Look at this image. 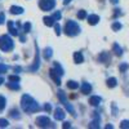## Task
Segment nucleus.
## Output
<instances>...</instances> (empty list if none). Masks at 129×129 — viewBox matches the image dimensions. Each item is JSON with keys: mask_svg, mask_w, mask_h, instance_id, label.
Instances as JSON below:
<instances>
[{"mask_svg": "<svg viewBox=\"0 0 129 129\" xmlns=\"http://www.w3.org/2000/svg\"><path fill=\"white\" fill-rule=\"evenodd\" d=\"M64 32H66L69 36H76L80 32V27L76 22H74V21H67L66 26H64Z\"/></svg>", "mask_w": 129, "mask_h": 129, "instance_id": "f03ea898", "label": "nucleus"}, {"mask_svg": "<svg viewBox=\"0 0 129 129\" xmlns=\"http://www.w3.org/2000/svg\"><path fill=\"white\" fill-rule=\"evenodd\" d=\"M98 21H100V17L97 16V14H92V16H89L88 17V22H89V25H97L98 23Z\"/></svg>", "mask_w": 129, "mask_h": 129, "instance_id": "4468645a", "label": "nucleus"}, {"mask_svg": "<svg viewBox=\"0 0 129 129\" xmlns=\"http://www.w3.org/2000/svg\"><path fill=\"white\" fill-rule=\"evenodd\" d=\"M100 61H101V62L109 61V56H107V53H102V54L100 56Z\"/></svg>", "mask_w": 129, "mask_h": 129, "instance_id": "a878e982", "label": "nucleus"}, {"mask_svg": "<svg viewBox=\"0 0 129 129\" xmlns=\"http://www.w3.org/2000/svg\"><path fill=\"white\" fill-rule=\"evenodd\" d=\"M10 116L12 117H14V119H19V115H18V111L17 110H10Z\"/></svg>", "mask_w": 129, "mask_h": 129, "instance_id": "cd10ccee", "label": "nucleus"}, {"mask_svg": "<svg viewBox=\"0 0 129 129\" xmlns=\"http://www.w3.org/2000/svg\"><path fill=\"white\" fill-rule=\"evenodd\" d=\"M128 67H129V66H128L126 63H123L121 66H120V71H121V72H124V71H125V70H126Z\"/></svg>", "mask_w": 129, "mask_h": 129, "instance_id": "e433bc0d", "label": "nucleus"}, {"mask_svg": "<svg viewBox=\"0 0 129 129\" xmlns=\"http://www.w3.org/2000/svg\"><path fill=\"white\" fill-rule=\"evenodd\" d=\"M101 102H102V100H101V97H98V95H94V97H90L89 98V103L92 106H98Z\"/></svg>", "mask_w": 129, "mask_h": 129, "instance_id": "1a4fd4ad", "label": "nucleus"}, {"mask_svg": "<svg viewBox=\"0 0 129 129\" xmlns=\"http://www.w3.org/2000/svg\"><path fill=\"white\" fill-rule=\"evenodd\" d=\"M23 10H25V9L21 8V7H16V5L10 7V13H12V14H22Z\"/></svg>", "mask_w": 129, "mask_h": 129, "instance_id": "9d476101", "label": "nucleus"}, {"mask_svg": "<svg viewBox=\"0 0 129 129\" xmlns=\"http://www.w3.org/2000/svg\"><path fill=\"white\" fill-rule=\"evenodd\" d=\"M5 126H8V120L0 119V128H5Z\"/></svg>", "mask_w": 129, "mask_h": 129, "instance_id": "7c9ffc66", "label": "nucleus"}, {"mask_svg": "<svg viewBox=\"0 0 129 129\" xmlns=\"http://www.w3.org/2000/svg\"><path fill=\"white\" fill-rule=\"evenodd\" d=\"M114 52L116 56H121L123 54V49L119 47V44H114Z\"/></svg>", "mask_w": 129, "mask_h": 129, "instance_id": "f3484780", "label": "nucleus"}, {"mask_svg": "<svg viewBox=\"0 0 129 129\" xmlns=\"http://www.w3.org/2000/svg\"><path fill=\"white\" fill-rule=\"evenodd\" d=\"M74 61H75V63H78V64L84 61V57H83V54L80 52H75L74 53Z\"/></svg>", "mask_w": 129, "mask_h": 129, "instance_id": "ddd939ff", "label": "nucleus"}, {"mask_svg": "<svg viewBox=\"0 0 129 129\" xmlns=\"http://www.w3.org/2000/svg\"><path fill=\"white\" fill-rule=\"evenodd\" d=\"M71 2V0H63V4H69Z\"/></svg>", "mask_w": 129, "mask_h": 129, "instance_id": "79ce46f5", "label": "nucleus"}, {"mask_svg": "<svg viewBox=\"0 0 129 129\" xmlns=\"http://www.w3.org/2000/svg\"><path fill=\"white\" fill-rule=\"evenodd\" d=\"M53 64H54V70H57L58 72H59V75H61V76H62V75H63V69L59 66V63H57V62H54V63H53Z\"/></svg>", "mask_w": 129, "mask_h": 129, "instance_id": "4be33fe9", "label": "nucleus"}, {"mask_svg": "<svg viewBox=\"0 0 129 129\" xmlns=\"http://www.w3.org/2000/svg\"><path fill=\"white\" fill-rule=\"evenodd\" d=\"M58 97H59V100H61V102H62L63 105H66V103H67L66 97H64V94H63V92H62V90H58Z\"/></svg>", "mask_w": 129, "mask_h": 129, "instance_id": "aec40b11", "label": "nucleus"}, {"mask_svg": "<svg viewBox=\"0 0 129 129\" xmlns=\"http://www.w3.org/2000/svg\"><path fill=\"white\" fill-rule=\"evenodd\" d=\"M117 85V80L115 78H110V79H107V87L109 88H114Z\"/></svg>", "mask_w": 129, "mask_h": 129, "instance_id": "2eb2a0df", "label": "nucleus"}, {"mask_svg": "<svg viewBox=\"0 0 129 129\" xmlns=\"http://www.w3.org/2000/svg\"><path fill=\"white\" fill-rule=\"evenodd\" d=\"M62 128H66V129H69V128H71V124H70L69 121H66V123H63V124H62Z\"/></svg>", "mask_w": 129, "mask_h": 129, "instance_id": "4c0bfd02", "label": "nucleus"}, {"mask_svg": "<svg viewBox=\"0 0 129 129\" xmlns=\"http://www.w3.org/2000/svg\"><path fill=\"white\" fill-rule=\"evenodd\" d=\"M54 117L57 120H63L64 117H66V112H64L63 109H61V107H57L56 111H54Z\"/></svg>", "mask_w": 129, "mask_h": 129, "instance_id": "0eeeda50", "label": "nucleus"}, {"mask_svg": "<svg viewBox=\"0 0 129 129\" xmlns=\"http://www.w3.org/2000/svg\"><path fill=\"white\" fill-rule=\"evenodd\" d=\"M45 110H47V111H48V112H49V111H50V105H48V103H47V105H45Z\"/></svg>", "mask_w": 129, "mask_h": 129, "instance_id": "58836bf2", "label": "nucleus"}, {"mask_svg": "<svg viewBox=\"0 0 129 129\" xmlns=\"http://www.w3.org/2000/svg\"><path fill=\"white\" fill-rule=\"evenodd\" d=\"M54 30H56V35H61V27L58 23H54Z\"/></svg>", "mask_w": 129, "mask_h": 129, "instance_id": "f704fd0d", "label": "nucleus"}, {"mask_svg": "<svg viewBox=\"0 0 129 129\" xmlns=\"http://www.w3.org/2000/svg\"><path fill=\"white\" fill-rule=\"evenodd\" d=\"M36 125L40 128H47V126H52V121L47 116H39L36 119Z\"/></svg>", "mask_w": 129, "mask_h": 129, "instance_id": "20e7f679", "label": "nucleus"}, {"mask_svg": "<svg viewBox=\"0 0 129 129\" xmlns=\"http://www.w3.org/2000/svg\"><path fill=\"white\" fill-rule=\"evenodd\" d=\"M5 109V98L0 95V110H4Z\"/></svg>", "mask_w": 129, "mask_h": 129, "instance_id": "393cba45", "label": "nucleus"}, {"mask_svg": "<svg viewBox=\"0 0 129 129\" xmlns=\"http://www.w3.org/2000/svg\"><path fill=\"white\" fill-rule=\"evenodd\" d=\"M110 2H111L112 4H117V3H119V0H110Z\"/></svg>", "mask_w": 129, "mask_h": 129, "instance_id": "ea45409f", "label": "nucleus"}, {"mask_svg": "<svg viewBox=\"0 0 129 129\" xmlns=\"http://www.w3.org/2000/svg\"><path fill=\"white\" fill-rule=\"evenodd\" d=\"M52 54H53V50H52V48H47V49L44 50V57H45L47 59H49V58L52 57Z\"/></svg>", "mask_w": 129, "mask_h": 129, "instance_id": "6ab92c4d", "label": "nucleus"}, {"mask_svg": "<svg viewBox=\"0 0 129 129\" xmlns=\"http://www.w3.org/2000/svg\"><path fill=\"white\" fill-rule=\"evenodd\" d=\"M43 21H44L45 26H48V27L53 26V23H54V19H53L52 17H44V18H43Z\"/></svg>", "mask_w": 129, "mask_h": 129, "instance_id": "dca6fc26", "label": "nucleus"}, {"mask_svg": "<svg viewBox=\"0 0 129 129\" xmlns=\"http://www.w3.org/2000/svg\"><path fill=\"white\" fill-rule=\"evenodd\" d=\"M54 5H56L54 0H40V2H39V7L43 10H50Z\"/></svg>", "mask_w": 129, "mask_h": 129, "instance_id": "39448f33", "label": "nucleus"}, {"mask_svg": "<svg viewBox=\"0 0 129 129\" xmlns=\"http://www.w3.org/2000/svg\"><path fill=\"white\" fill-rule=\"evenodd\" d=\"M78 18H79V19H84V18H87V12H85V10H79V13H78Z\"/></svg>", "mask_w": 129, "mask_h": 129, "instance_id": "5701e85b", "label": "nucleus"}, {"mask_svg": "<svg viewBox=\"0 0 129 129\" xmlns=\"http://www.w3.org/2000/svg\"><path fill=\"white\" fill-rule=\"evenodd\" d=\"M106 128H107V129H112V125H111V124H107Z\"/></svg>", "mask_w": 129, "mask_h": 129, "instance_id": "a19ab883", "label": "nucleus"}, {"mask_svg": "<svg viewBox=\"0 0 129 129\" xmlns=\"http://www.w3.org/2000/svg\"><path fill=\"white\" fill-rule=\"evenodd\" d=\"M39 63H40V58H39V52H36V54H35V62H34V64L30 67V70L31 71H36L38 70V67H39Z\"/></svg>", "mask_w": 129, "mask_h": 129, "instance_id": "f8f14e48", "label": "nucleus"}, {"mask_svg": "<svg viewBox=\"0 0 129 129\" xmlns=\"http://www.w3.org/2000/svg\"><path fill=\"white\" fill-rule=\"evenodd\" d=\"M13 48V41L8 35H3L0 36V49L3 52H9Z\"/></svg>", "mask_w": 129, "mask_h": 129, "instance_id": "7ed1b4c3", "label": "nucleus"}, {"mask_svg": "<svg viewBox=\"0 0 129 129\" xmlns=\"http://www.w3.org/2000/svg\"><path fill=\"white\" fill-rule=\"evenodd\" d=\"M67 87H69L70 89H78V88H79V84H78L76 81L70 80V81H67Z\"/></svg>", "mask_w": 129, "mask_h": 129, "instance_id": "a211bd4d", "label": "nucleus"}, {"mask_svg": "<svg viewBox=\"0 0 129 129\" xmlns=\"http://www.w3.org/2000/svg\"><path fill=\"white\" fill-rule=\"evenodd\" d=\"M52 18L54 19V21H59V19H61V13H59V12H56L54 14H53Z\"/></svg>", "mask_w": 129, "mask_h": 129, "instance_id": "72a5a7b5", "label": "nucleus"}, {"mask_svg": "<svg viewBox=\"0 0 129 129\" xmlns=\"http://www.w3.org/2000/svg\"><path fill=\"white\" fill-rule=\"evenodd\" d=\"M8 30H9V32H10L13 36L18 35V30L14 27V23L12 22V21H9V22H8Z\"/></svg>", "mask_w": 129, "mask_h": 129, "instance_id": "6e6552de", "label": "nucleus"}, {"mask_svg": "<svg viewBox=\"0 0 129 129\" xmlns=\"http://www.w3.org/2000/svg\"><path fill=\"white\" fill-rule=\"evenodd\" d=\"M120 28H121V25H120L119 22H115V23L112 25V30H114V31H119Z\"/></svg>", "mask_w": 129, "mask_h": 129, "instance_id": "c85d7f7f", "label": "nucleus"}, {"mask_svg": "<svg viewBox=\"0 0 129 129\" xmlns=\"http://www.w3.org/2000/svg\"><path fill=\"white\" fill-rule=\"evenodd\" d=\"M89 128H100V121L98 120H95V121H92L90 124H89Z\"/></svg>", "mask_w": 129, "mask_h": 129, "instance_id": "bb28decb", "label": "nucleus"}, {"mask_svg": "<svg viewBox=\"0 0 129 129\" xmlns=\"http://www.w3.org/2000/svg\"><path fill=\"white\" fill-rule=\"evenodd\" d=\"M30 30H31V23H30V22H26V23L23 25V31H25V32H28Z\"/></svg>", "mask_w": 129, "mask_h": 129, "instance_id": "c756f323", "label": "nucleus"}, {"mask_svg": "<svg viewBox=\"0 0 129 129\" xmlns=\"http://www.w3.org/2000/svg\"><path fill=\"white\" fill-rule=\"evenodd\" d=\"M3 83H4V79H3V78H0V85H2Z\"/></svg>", "mask_w": 129, "mask_h": 129, "instance_id": "37998d69", "label": "nucleus"}, {"mask_svg": "<svg viewBox=\"0 0 129 129\" xmlns=\"http://www.w3.org/2000/svg\"><path fill=\"white\" fill-rule=\"evenodd\" d=\"M8 87H9L10 89H14V90H18V89H19V85H18V83H12V81H10V84L8 85Z\"/></svg>", "mask_w": 129, "mask_h": 129, "instance_id": "b1692460", "label": "nucleus"}, {"mask_svg": "<svg viewBox=\"0 0 129 129\" xmlns=\"http://www.w3.org/2000/svg\"><path fill=\"white\" fill-rule=\"evenodd\" d=\"M50 78L54 80V83H56L57 85L61 84V75H59V72H58L57 70H54V69L50 70Z\"/></svg>", "mask_w": 129, "mask_h": 129, "instance_id": "423d86ee", "label": "nucleus"}, {"mask_svg": "<svg viewBox=\"0 0 129 129\" xmlns=\"http://www.w3.org/2000/svg\"><path fill=\"white\" fill-rule=\"evenodd\" d=\"M120 128H129V120H123L121 124H120Z\"/></svg>", "mask_w": 129, "mask_h": 129, "instance_id": "2f4dec72", "label": "nucleus"}, {"mask_svg": "<svg viewBox=\"0 0 129 129\" xmlns=\"http://www.w3.org/2000/svg\"><path fill=\"white\" fill-rule=\"evenodd\" d=\"M8 79H9V81H12V83H19V80H21V78L17 76V75H10Z\"/></svg>", "mask_w": 129, "mask_h": 129, "instance_id": "412c9836", "label": "nucleus"}, {"mask_svg": "<svg viewBox=\"0 0 129 129\" xmlns=\"http://www.w3.org/2000/svg\"><path fill=\"white\" fill-rule=\"evenodd\" d=\"M81 92H83L84 94H89V93L92 92V85H90L89 83H84V84L81 85Z\"/></svg>", "mask_w": 129, "mask_h": 129, "instance_id": "9b49d317", "label": "nucleus"}, {"mask_svg": "<svg viewBox=\"0 0 129 129\" xmlns=\"http://www.w3.org/2000/svg\"><path fill=\"white\" fill-rule=\"evenodd\" d=\"M7 70H8V66H5V64H2V63H0V74L7 72Z\"/></svg>", "mask_w": 129, "mask_h": 129, "instance_id": "473e14b6", "label": "nucleus"}, {"mask_svg": "<svg viewBox=\"0 0 129 129\" xmlns=\"http://www.w3.org/2000/svg\"><path fill=\"white\" fill-rule=\"evenodd\" d=\"M21 106H22V110L25 112H35L39 110V105L36 103V101L30 97L28 94H23L22 100H21Z\"/></svg>", "mask_w": 129, "mask_h": 129, "instance_id": "f257e3e1", "label": "nucleus"}, {"mask_svg": "<svg viewBox=\"0 0 129 129\" xmlns=\"http://www.w3.org/2000/svg\"><path fill=\"white\" fill-rule=\"evenodd\" d=\"M4 21H5V14L2 12V13H0V25H3Z\"/></svg>", "mask_w": 129, "mask_h": 129, "instance_id": "c9c22d12", "label": "nucleus"}]
</instances>
